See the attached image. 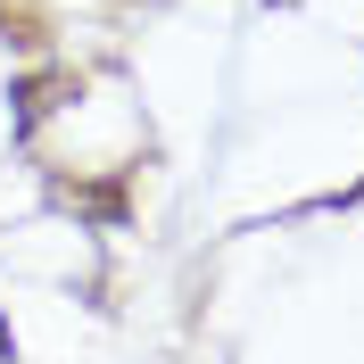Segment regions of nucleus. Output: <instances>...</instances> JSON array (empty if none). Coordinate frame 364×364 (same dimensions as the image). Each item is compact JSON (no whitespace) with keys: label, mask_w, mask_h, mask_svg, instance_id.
<instances>
[{"label":"nucleus","mask_w":364,"mask_h":364,"mask_svg":"<svg viewBox=\"0 0 364 364\" xmlns=\"http://www.w3.org/2000/svg\"><path fill=\"white\" fill-rule=\"evenodd\" d=\"M50 91H67V75H25L17 83V141H33V124H42Z\"/></svg>","instance_id":"f257e3e1"},{"label":"nucleus","mask_w":364,"mask_h":364,"mask_svg":"<svg viewBox=\"0 0 364 364\" xmlns=\"http://www.w3.org/2000/svg\"><path fill=\"white\" fill-rule=\"evenodd\" d=\"M67 207H83V215H100V224H124V191H58Z\"/></svg>","instance_id":"f03ea898"},{"label":"nucleus","mask_w":364,"mask_h":364,"mask_svg":"<svg viewBox=\"0 0 364 364\" xmlns=\"http://www.w3.org/2000/svg\"><path fill=\"white\" fill-rule=\"evenodd\" d=\"M0 364H17V331H9V315H0Z\"/></svg>","instance_id":"7ed1b4c3"}]
</instances>
